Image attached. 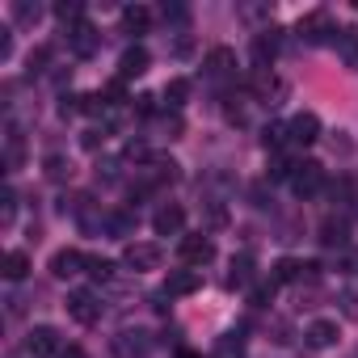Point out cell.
Instances as JSON below:
<instances>
[{"label":"cell","mask_w":358,"mask_h":358,"mask_svg":"<svg viewBox=\"0 0 358 358\" xmlns=\"http://www.w3.org/2000/svg\"><path fill=\"white\" fill-rule=\"evenodd\" d=\"M177 257H182L190 270H203V266H211V262H215V241H211L207 232L182 236V241H177Z\"/></svg>","instance_id":"obj_1"},{"label":"cell","mask_w":358,"mask_h":358,"mask_svg":"<svg viewBox=\"0 0 358 358\" xmlns=\"http://www.w3.org/2000/svg\"><path fill=\"white\" fill-rule=\"evenodd\" d=\"M110 350L118 358H148L152 354V333H143V329H118L110 337Z\"/></svg>","instance_id":"obj_2"},{"label":"cell","mask_w":358,"mask_h":358,"mask_svg":"<svg viewBox=\"0 0 358 358\" xmlns=\"http://www.w3.org/2000/svg\"><path fill=\"white\" fill-rule=\"evenodd\" d=\"M291 190L299 199H312L324 190V169L316 160H295V173H291Z\"/></svg>","instance_id":"obj_3"},{"label":"cell","mask_w":358,"mask_h":358,"mask_svg":"<svg viewBox=\"0 0 358 358\" xmlns=\"http://www.w3.org/2000/svg\"><path fill=\"white\" fill-rule=\"evenodd\" d=\"M160 245H152V241H131L127 249H122V266L127 270H135V274H143V270H156L160 266Z\"/></svg>","instance_id":"obj_4"},{"label":"cell","mask_w":358,"mask_h":358,"mask_svg":"<svg viewBox=\"0 0 358 358\" xmlns=\"http://www.w3.org/2000/svg\"><path fill=\"white\" fill-rule=\"evenodd\" d=\"M26 354H30V358H59V354H64V337H59L51 324H38V329H30V337H26Z\"/></svg>","instance_id":"obj_5"},{"label":"cell","mask_w":358,"mask_h":358,"mask_svg":"<svg viewBox=\"0 0 358 358\" xmlns=\"http://www.w3.org/2000/svg\"><path fill=\"white\" fill-rule=\"evenodd\" d=\"M68 316L76 320V324H97L101 320V299H97V291H72L68 295Z\"/></svg>","instance_id":"obj_6"},{"label":"cell","mask_w":358,"mask_h":358,"mask_svg":"<svg viewBox=\"0 0 358 358\" xmlns=\"http://www.w3.org/2000/svg\"><path fill=\"white\" fill-rule=\"evenodd\" d=\"M97 47H101L97 26L80 22V26H72V30H68V51H72L76 59H93V55H97Z\"/></svg>","instance_id":"obj_7"},{"label":"cell","mask_w":358,"mask_h":358,"mask_svg":"<svg viewBox=\"0 0 358 358\" xmlns=\"http://www.w3.org/2000/svg\"><path fill=\"white\" fill-rule=\"evenodd\" d=\"M287 135H291V148H308V143L320 139V118H316L312 110H303V114H295V118L287 122Z\"/></svg>","instance_id":"obj_8"},{"label":"cell","mask_w":358,"mask_h":358,"mask_svg":"<svg viewBox=\"0 0 358 358\" xmlns=\"http://www.w3.org/2000/svg\"><path fill=\"white\" fill-rule=\"evenodd\" d=\"M316 262H299V257H282L278 266H274V282H316Z\"/></svg>","instance_id":"obj_9"},{"label":"cell","mask_w":358,"mask_h":358,"mask_svg":"<svg viewBox=\"0 0 358 358\" xmlns=\"http://www.w3.org/2000/svg\"><path fill=\"white\" fill-rule=\"evenodd\" d=\"M203 287V274L199 270H173L169 278H164V299H186V295H194Z\"/></svg>","instance_id":"obj_10"},{"label":"cell","mask_w":358,"mask_h":358,"mask_svg":"<svg viewBox=\"0 0 358 358\" xmlns=\"http://www.w3.org/2000/svg\"><path fill=\"white\" fill-rule=\"evenodd\" d=\"M203 72H207L211 80H228V76H236V51H228V47H211L207 59H203Z\"/></svg>","instance_id":"obj_11"},{"label":"cell","mask_w":358,"mask_h":358,"mask_svg":"<svg viewBox=\"0 0 358 358\" xmlns=\"http://www.w3.org/2000/svg\"><path fill=\"white\" fill-rule=\"evenodd\" d=\"M152 228H156V236H182V228H186V211L177 207V203H164V207L152 215Z\"/></svg>","instance_id":"obj_12"},{"label":"cell","mask_w":358,"mask_h":358,"mask_svg":"<svg viewBox=\"0 0 358 358\" xmlns=\"http://www.w3.org/2000/svg\"><path fill=\"white\" fill-rule=\"evenodd\" d=\"M85 262H89V257H85L80 249H59V253H51V266H47V270H51L55 278H76V274L85 270Z\"/></svg>","instance_id":"obj_13"},{"label":"cell","mask_w":358,"mask_h":358,"mask_svg":"<svg viewBox=\"0 0 358 358\" xmlns=\"http://www.w3.org/2000/svg\"><path fill=\"white\" fill-rule=\"evenodd\" d=\"M337 320H312L308 329H303V345L308 350H329V345H337Z\"/></svg>","instance_id":"obj_14"},{"label":"cell","mask_w":358,"mask_h":358,"mask_svg":"<svg viewBox=\"0 0 358 358\" xmlns=\"http://www.w3.org/2000/svg\"><path fill=\"white\" fill-rule=\"evenodd\" d=\"M148 64H152L148 47H139V43H135V47H127V51H122V59H118V76H122V80H135V76H143V72H148Z\"/></svg>","instance_id":"obj_15"},{"label":"cell","mask_w":358,"mask_h":358,"mask_svg":"<svg viewBox=\"0 0 358 358\" xmlns=\"http://www.w3.org/2000/svg\"><path fill=\"white\" fill-rule=\"evenodd\" d=\"M274 55H278V30H262L253 38V64H257V72H270Z\"/></svg>","instance_id":"obj_16"},{"label":"cell","mask_w":358,"mask_h":358,"mask_svg":"<svg viewBox=\"0 0 358 358\" xmlns=\"http://www.w3.org/2000/svg\"><path fill=\"white\" fill-rule=\"evenodd\" d=\"M245 350H249V341H245V329H228V333L215 341L211 358H245Z\"/></svg>","instance_id":"obj_17"},{"label":"cell","mask_w":358,"mask_h":358,"mask_svg":"<svg viewBox=\"0 0 358 358\" xmlns=\"http://www.w3.org/2000/svg\"><path fill=\"white\" fill-rule=\"evenodd\" d=\"M320 245L341 253V249L350 245V224H345V220H324V224H320Z\"/></svg>","instance_id":"obj_18"},{"label":"cell","mask_w":358,"mask_h":358,"mask_svg":"<svg viewBox=\"0 0 358 358\" xmlns=\"http://www.w3.org/2000/svg\"><path fill=\"white\" fill-rule=\"evenodd\" d=\"M329 34H337V30H329V17L324 13H308L303 22H299V38H308V43H324ZM333 43V38H329Z\"/></svg>","instance_id":"obj_19"},{"label":"cell","mask_w":358,"mask_h":358,"mask_svg":"<svg viewBox=\"0 0 358 358\" xmlns=\"http://www.w3.org/2000/svg\"><path fill=\"white\" fill-rule=\"evenodd\" d=\"M0 274H5L9 282H22V278L30 274V257H26L22 249H9L5 257H0Z\"/></svg>","instance_id":"obj_20"},{"label":"cell","mask_w":358,"mask_h":358,"mask_svg":"<svg viewBox=\"0 0 358 358\" xmlns=\"http://www.w3.org/2000/svg\"><path fill=\"white\" fill-rule=\"evenodd\" d=\"M333 47H337V55L345 59V68H358V30H337L333 34Z\"/></svg>","instance_id":"obj_21"},{"label":"cell","mask_w":358,"mask_h":358,"mask_svg":"<svg viewBox=\"0 0 358 358\" xmlns=\"http://www.w3.org/2000/svg\"><path fill=\"white\" fill-rule=\"evenodd\" d=\"M101 228L118 241H127L135 232V211H114V215H101Z\"/></svg>","instance_id":"obj_22"},{"label":"cell","mask_w":358,"mask_h":358,"mask_svg":"<svg viewBox=\"0 0 358 358\" xmlns=\"http://www.w3.org/2000/svg\"><path fill=\"white\" fill-rule=\"evenodd\" d=\"M160 97H164V110H173V114H177V110L186 106V97H190V80L173 76V80L164 85V93H160Z\"/></svg>","instance_id":"obj_23"},{"label":"cell","mask_w":358,"mask_h":358,"mask_svg":"<svg viewBox=\"0 0 358 358\" xmlns=\"http://www.w3.org/2000/svg\"><path fill=\"white\" fill-rule=\"evenodd\" d=\"M152 26V9H143V5H127L122 9V30L127 34H143Z\"/></svg>","instance_id":"obj_24"},{"label":"cell","mask_w":358,"mask_h":358,"mask_svg":"<svg viewBox=\"0 0 358 358\" xmlns=\"http://www.w3.org/2000/svg\"><path fill=\"white\" fill-rule=\"evenodd\" d=\"M253 282V257L249 253H241V257H232V274H228V287L232 291H245Z\"/></svg>","instance_id":"obj_25"},{"label":"cell","mask_w":358,"mask_h":358,"mask_svg":"<svg viewBox=\"0 0 358 358\" xmlns=\"http://www.w3.org/2000/svg\"><path fill=\"white\" fill-rule=\"evenodd\" d=\"M262 143H266V152L282 156V152L291 148V135H287V127H282V122H270V127L262 131Z\"/></svg>","instance_id":"obj_26"},{"label":"cell","mask_w":358,"mask_h":358,"mask_svg":"<svg viewBox=\"0 0 358 358\" xmlns=\"http://www.w3.org/2000/svg\"><path fill=\"white\" fill-rule=\"evenodd\" d=\"M13 220H17V190L9 186L5 194H0V224H5V228H9Z\"/></svg>","instance_id":"obj_27"},{"label":"cell","mask_w":358,"mask_h":358,"mask_svg":"<svg viewBox=\"0 0 358 358\" xmlns=\"http://www.w3.org/2000/svg\"><path fill=\"white\" fill-rule=\"evenodd\" d=\"M85 270H89L97 282H110V278H114V262H110V257H89Z\"/></svg>","instance_id":"obj_28"},{"label":"cell","mask_w":358,"mask_h":358,"mask_svg":"<svg viewBox=\"0 0 358 358\" xmlns=\"http://www.w3.org/2000/svg\"><path fill=\"white\" fill-rule=\"evenodd\" d=\"M47 177L51 182H64V177H72V164L64 156H47Z\"/></svg>","instance_id":"obj_29"},{"label":"cell","mask_w":358,"mask_h":358,"mask_svg":"<svg viewBox=\"0 0 358 358\" xmlns=\"http://www.w3.org/2000/svg\"><path fill=\"white\" fill-rule=\"evenodd\" d=\"M274 287H278V282H274V278H270V282H262V287H253V295H249V299H253V303H257V308H266V303H270V299H274Z\"/></svg>","instance_id":"obj_30"},{"label":"cell","mask_w":358,"mask_h":358,"mask_svg":"<svg viewBox=\"0 0 358 358\" xmlns=\"http://www.w3.org/2000/svg\"><path fill=\"white\" fill-rule=\"evenodd\" d=\"M13 17H17V22H38L43 9H38V5H13Z\"/></svg>","instance_id":"obj_31"},{"label":"cell","mask_w":358,"mask_h":358,"mask_svg":"<svg viewBox=\"0 0 358 358\" xmlns=\"http://www.w3.org/2000/svg\"><path fill=\"white\" fill-rule=\"evenodd\" d=\"M135 114H143V118H152V114H156V97H152V93H143V97H135Z\"/></svg>","instance_id":"obj_32"},{"label":"cell","mask_w":358,"mask_h":358,"mask_svg":"<svg viewBox=\"0 0 358 358\" xmlns=\"http://www.w3.org/2000/svg\"><path fill=\"white\" fill-rule=\"evenodd\" d=\"M207 220H211V228H224L228 224V211L220 203H207Z\"/></svg>","instance_id":"obj_33"},{"label":"cell","mask_w":358,"mask_h":358,"mask_svg":"<svg viewBox=\"0 0 358 358\" xmlns=\"http://www.w3.org/2000/svg\"><path fill=\"white\" fill-rule=\"evenodd\" d=\"M13 55V30L5 26V30H0V59H9Z\"/></svg>","instance_id":"obj_34"},{"label":"cell","mask_w":358,"mask_h":358,"mask_svg":"<svg viewBox=\"0 0 358 358\" xmlns=\"http://www.w3.org/2000/svg\"><path fill=\"white\" fill-rule=\"evenodd\" d=\"M160 17H164V22H186V9H182V5H164Z\"/></svg>","instance_id":"obj_35"},{"label":"cell","mask_w":358,"mask_h":358,"mask_svg":"<svg viewBox=\"0 0 358 358\" xmlns=\"http://www.w3.org/2000/svg\"><path fill=\"white\" fill-rule=\"evenodd\" d=\"M341 303H345V316H358V291H345Z\"/></svg>","instance_id":"obj_36"},{"label":"cell","mask_w":358,"mask_h":358,"mask_svg":"<svg viewBox=\"0 0 358 358\" xmlns=\"http://www.w3.org/2000/svg\"><path fill=\"white\" fill-rule=\"evenodd\" d=\"M97 143H106V131H97V127L85 131V148H97Z\"/></svg>","instance_id":"obj_37"},{"label":"cell","mask_w":358,"mask_h":358,"mask_svg":"<svg viewBox=\"0 0 358 358\" xmlns=\"http://www.w3.org/2000/svg\"><path fill=\"white\" fill-rule=\"evenodd\" d=\"M59 358H85V350H80V345H64V354H59Z\"/></svg>","instance_id":"obj_38"},{"label":"cell","mask_w":358,"mask_h":358,"mask_svg":"<svg viewBox=\"0 0 358 358\" xmlns=\"http://www.w3.org/2000/svg\"><path fill=\"white\" fill-rule=\"evenodd\" d=\"M177 358H203V354H194V350H177Z\"/></svg>","instance_id":"obj_39"}]
</instances>
